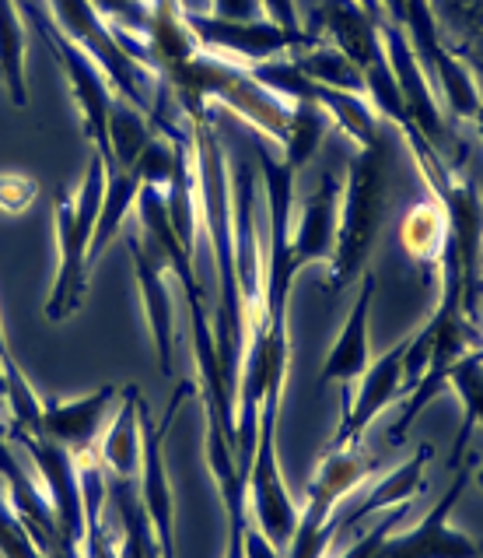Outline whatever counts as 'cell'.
<instances>
[{"mask_svg":"<svg viewBox=\"0 0 483 558\" xmlns=\"http://www.w3.org/2000/svg\"><path fill=\"white\" fill-rule=\"evenodd\" d=\"M161 82H169L172 95H179V99H203V102L214 99L221 106H228L232 113H238L246 123H252L260 134L284 145L295 102H287V99H281V95L267 92L249 74L246 63H235V60H224L218 53L197 50L179 71L161 77Z\"/></svg>","mask_w":483,"mask_h":558,"instance_id":"cell-3","label":"cell"},{"mask_svg":"<svg viewBox=\"0 0 483 558\" xmlns=\"http://www.w3.org/2000/svg\"><path fill=\"white\" fill-rule=\"evenodd\" d=\"M298 71L315 85L340 88V92H361L364 95V74L347 53H340L336 46H312L295 57Z\"/></svg>","mask_w":483,"mask_h":558,"instance_id":"cell-29","label":"cell"},{"mask_svg":"<svg viewBox=\"0 0 483 558\" xmlns=\"http://www.w3.org/2000/svg\"><path fill=\"white\" fill-rule=\"evenodd\" d=\"M354 4H361L368 14H375V19H379V14H382V4H379V0H354Z\"/></svg>","mask_w":483,"mask_h":558,"instance_id":"cell-33","label":"cell"},{"mask_svg":"<svg viewBox=\"0 0 483 558\" xmlns=\"http://www.w3.org/2000/svg\"><path fill=\"white\" fill-rule=\"evenodd\" d=\"M379 36L385 46V57H389V68L396 77V88L403 95V106H407V117L410 123L421 131L428 141H438L442 137V113H438V99L431 92V77L424 74V63L421 57L413 53V46L407 39L399 22L393 19H382L379 14Z\"/></svg>","mask_w":483,"mask_h":558,"instance_id":"cell-14","label":"cell"},{"mask_svg":"<svg viewBox=\"0 0 483 558\" xmlns=\"http://www.w3.org/2000/svg\"><path fill=\"white\" fill-rule=\"evenodd\" d=\"M126 250H131L134 260V275H137V289L144 299V313H148V327H151V344L158 355V369L161 376L175 373V324H172V270L165 253L154 246V239L134 226L126 232Z\"/></svg>","mask_w":483,"mask_h":558,"instance_id":"cell-10","label":"cell"},{"mask_svg":"<svg viewBox=\"0 0 483 558\" xmlns=\"http://www.w3.org/2000/svg\"><path fill=\"white\" fill-rule=\"evenodd\" d=\"M336 197H340V183L333 172L319 180V190L301 204L298 218L292 221V264L301 270L305 264L333 260L336 250Z\"/></svg>","mask_w":483,"mask_h":558,"instance_id":"cell-17","label":"cell"},{"mask_svg":"<svg viewBox=\"0 0 483 558\" xmlns=\"http://www.w3.org/2000/svg\"><path fill=\"white\" fill-rule=\"evenodd\" d=\"M109 166L99 151H91L85 180L77 183L71 197L57 204V235H60V267L50 295H46V320L63 324L81 310L91 278V239L99 226L102 197H106Z\"/></svg>","mask_w":483,"mask_h":558,"instance_id":"cell-2","label":"cell"},{"mask_svg":"<svg viewBox=\"0 0 483 558\" xmlns=\"http://www.w3.org/2000/svg\"><path fill=\"white\" fill-rule=\"evenodd\" d=\"M260 11V0H214V19H228V22H249Z\"/></svg>","mask_w":483,"mask_h":558,"instance_id":"cell-32","label":"cell"},{"mask_svg":"<svg viewBox=\"0 0 483 558\" xmlns=\"http://www.w3.org/2000/svg\"><path fill=\"white\" fill-rule=\"evenodd\" d=\"M470 477H473L470 471H459L445 496L431 506V513L413 531L385 537L375 558H480L476 541L453 527V520H448L453 509L459 506L466 485H470Z\"/></svg>","mask_w":483,"mask_h":558,"instance_id":"cell-12","label":"cell"},{"mask_svg":"<svg viewBox=\"0 0 483 558\" xmlns=\"http://www.w3.org/2000/svg\"><path fill=\"white\" fill-rule=\"evenodd\" d=\"M11 442H18L28 450L32 464H36L46 499L53 506L57 527L74 537L81 548H85L88 537V517H85V496H81V474H77V457L46 436H28V433H8Z\"/></svg>","mask_w":483,"mask_h":558,"instance_id":"cell-11","label":"cell"},{"mask_svg":"<svg viewBox=\"0 0 483 558\" xmlns=\"http://www.w3.org/2000/svg\"><path fill=\"white\" fill-rule=\"evenodd\" d=\"M284 369H270V383L260 408V436H256V453L249 468V509L256 513V527H260L281 551L292 545L298 531V506L287 496L284 474L277 464V414L284 397Z\"/></svg>","mask_w":483,"mask_h":558,"instance_id":"cell-4","label":"cell"},{"mask_svg":"<svg viewBox=\"0 0 483 558\" xmlns=\"http://www.w3.org/2000/svg\"><path fill=\"white\" fill-rule=\"evenodd\" d=\"M330 126H333L330 113L315 99L295 102L292 106V123H287V134H284V166H292L295 172L301 166H309Z\"/></svg>","mask_w":483,"mask_h":558,"instance_id":"cell-26","label":"cell"},{"mask_svg":"<svg viewBox=\"0 0 483 558\" xmlns=\"http://www.w3.org/2000/svg\"><path fill=\"white\" fill-rule=\"evenodd\" d=\"M140 186L144 183L134 177L131 169H109L106 197H102V211H99V226H95V239H91V267L106 253V246L112 243V235L123 229L126 215H131V207L137 204Z\"/></svg>","mask_w":483,"mask_h":558,"instance_id":"cell-25","label":"cell"},{"mask_svg":"<svg viewBox=\"0 0 483 558\" xmlns=\"http://www.w3.org/2000/svg\"><path fill=\"white\" fill-rule=\"evenodd\" d=\"M0 82L14 106H28L25 88V25L18 0H0Z\"/></svg>","mask_w":483,"mask_h":558,"instance_id":"cell-24","label":"cell"},{"mask_svg":"<svg viewBox=\"0 0 483 558\" xmlns=\"http://www.w3.org/2000/svg\"><path fill=\"white\" fill-rule=\"evenodd\" d=\"M476 485H480V488H483V471H480V474H476Z\"/></svg>","mask_w":483,"mask_h":558,"instance_id":"cell-35","label":"cell"},{"mask_svg":"<svg viewBox=\"0 0 483 558\" xmlns=\"http://www.w3.org/2000/svg\"><path fill=\"white\" fill-rule=\"evenodd\" d=\"M403 246L413 260H428V264H438L445 243H448V218H445V207L438 201H428V204H417L413 211L403 218V229H399Z\"/></svg>","mask_w":483,"mask_h":558,"instance_id":"cell-28","label":"cell"},{"mask_svg":"<svg viewBox=\"0 0 483 558\" xmlns=\"http://www.w3.org/2000/svg\"><path fill=\"white\" fill-rule=\"evenodd\" d=\"M448 387H453L462 401V428H459V439H456V460H459L466 453V446H470L473 428L483 425V344L473 348V352H466L453 365V373H448Z\"/></svg>","mask_w":483,"mask_h":558,"instance_id":"cell-27","label":"cell"},{"mask_svg":"<svg viewBox=\"0 0 483 558\" xmlns=\"http://www.w3.org/2000/svg\"><path fill=\"white\" fill-rule=\"evenodd\" d=\"M183 19L200 50L246 63V68L270 57H281V53H301L319 46V32H305V28L292 32L270 19L228 22V19H214V14H203V11H189V8H183Z\"/></svg>","mask_w":483,"mask_h":558,"instance_id":"cell-8","label":"cell"},{"mask_svg":"<svg viewBox=\"0 0 483 558\" xmlns=\"http://www.w3.org/2000/svg\"><path fill=\"white\" fill-rule=\"evenodd\" d=\"M0 558H46L4 492H0Z\"/></svg>","mask_w":483,"mask_h":558,"instance_id":"cell-30","label":"cell"},{"mask_svg":"<svg viewBox=\"0 0 483 558\" xmlns=\"http://www.w3.org/2000/svg\"><path fill=\"white\" fill-rule=\"evenodd\" d=\"M434 457V446L431 442H421V450H417L407 464H399L389 477H382L379 488L368 496L354 513H347L344 520H333V534H344V531H354L364 517H375L379 509H393V506H403V502H413L417 492H424V468L428 460Z\"/></svg>","mask_w":483,"mask_h":558,"instance_id":"cell-21","label":"cell"},{"mask_svg":"<svg viewBox=\"0 0 483 558\" xmlns=\"http://www.w3.org/2000/svg\"><path fill=\"white\" fill-rule=\"evenodd\" d=\"M189 393H193V383H179L172 393V404L165 411V418H161L158 425L151 422L148 404L140 401V482L137 485H140L144 509H148V517H151L161 558H175V499H172V485H169L161 446H165V436L172 433L175 414H179V408L186 404Z\"/></svg>","mask_w":483,"mask_h":558,"instance_id":"cell-9","label":"cell"},{"mask_svg":"<svg viewBox=\"0 0 483 558\" xmlns=\"http://www.w3.org/2000/svg\"><path fill=\"white\" fill-rule=\"evenodd\" d=\"M36 201V183L22 172H0V211L4 215H22Z\"/></svg>","mask_w":483,"mask_h":558,"instance_id":"cell-31","label":"cell"},{"mask_svg":"<svg viewBox=\"0 0 483 558\" xmlns=\"http://www.w3.org/2000/svg\"><path fill=\"white\" fill-rule=\"evenodd\" d=\"M148 50L158 77H169L200 50L197 39L189 36L183 19V0H151V22H148Z\"/></svg>","mask_w":483,"mask_h":558,"instance_id":"cell-20","label":"cell"},{"mask_svg":"<svg viewBox=\"0 0 483 558\" xmlns=\"http://www.w3.org/2000/svg\"><path fill=\"white\" fill-rule=\"evenodd\" d=\"M53 8V22L71 43H77L95 63L102 68V74L112 82L116 95H123L126 102H134L144 113H151V99H154V85L158 77L140 68V63L123 50L116 43V32L99 14V8L91 0H50Z\"/></svg>","mask_w":483,"mask_h":558,"instance_id":"cell-5","label":"cell"},{"mask_svg":"<svg viewBox=\"0 0 483 558\" xmlns=\"http://www.w3.org/2000/svg\"><path fill=\"white\" fill-rule=\"evenodd\" d=\"M403 355H407V341H399L393 352H385L379 362L368 365V373L361 376V387L350 393V401L344 404V422L336 425V433L330 436L326 450H347L358 446L364 428L372 425L379 414L389 408L396 397L403 393Z\"/></svg>","mask_w":483,"mask_h":558,"instance_id":"cell-13","label":"cell"},{"mask_svg":"<svg viewBox=\"0 0 483 558\" xmlns=\"http://www.w3.org/2000/svg\"><path fill=\"white\" fill-rule=\"evenodd\" d=\"M385 194H389V141L379 148H361L347 166L344 207L336 221V250L330 260V284L326 292H344L350 281H358L372 246L382 229Z\"/></svg>","mask_w":483,"mask_h":558,"instance_id":"cell-1","label":"cell"},{"mask_svg":"<svg viewBox=\"0 0 483 558\" xmlns=\"http://www.w3.org/2000/svg\"><path fill=\"white\" fill-rule=\"evenodd\" d=\"M473 123H476V131H480V137H483V106L476 109V117H473Z\"/></svg>","mask_w":483,"mask_h":558,"instance_id":"cell-34","label":"cell"},{"mask_svg":"<svg viewBox=\"0 0 483 558\" xmlns=\"http://www.w3.org/2000/svg\"><path fill=\"white\" fill-rule=\"evenodd\" d=\"M120 393L123 390L109 383V387H99L95 393L77 397V401H42V436L67 446L71 453L95 450V439H99L109 411L116 408Z\"/></svg>","mask_w":483,"mask_h":558,"instance_id":"cell-15","label":"cell"},{"mask_svg":"<svg viewBox=\"0 0 483 558\" xmlns=\"http://www.w3.org/2000/svg\"><path fill=\"white\" fill-rule=\"evenodd\" d=\"M140 401L144 397L134 383L123 387L116 418L106 428L102 442L95 446V457L109 477H134V482L140 477Z\"/></svg>","mask_w":483,"mask_h":558,"instance_id":"cell-19","label":"cell"},{"mask_svg":"<svg viewBox=\"0 0 483 558\" xmlns=\"http://www.w3.org/2000/svg\"><path fill=\"white\" fill-rule=\"evenodd\" d=\"M319 25L333 39L336 50L358 63L361 74H364V68H372L375 60L385 57V46L379 36V19L368 14L361 4H354V0H322Z\"/></svg>","mask_w":483,"mask_h":558,"instance_id":"cell-18","label":"cell"},{"mask_svg":"<svg viewBox=\"0 0 483 558\" xmlns=\"http://www.w3.org/2000/svg\"><path fill=\"white\" fill-rule=\"evenodd\" d=\"M372 299H375V275H364L358 299H354L350 316L340 330V338L330 348L326 362H322V376L319 383L330 387V383H340L347 390L344 404L350 401V383L361 379L372 365V341H368V320H372Z\"/></svg>","mask_w":483,"mask_h":558,"instance_id":"cell-16","label":"cell"},{"mask_svg":"<svg viewBox=\"0 0 483 558\" xmlns=\"http://www.w3.org/2000/svg\"><path fill=\"white\" fill-rule=\"evenodd\" d=\"M106 482H109V506L116 509V520L123 527L120 558H161L151 517L140 499V485L134 477H109V474Z\"/></svg>","mask_w":483,"mask_h":558,"instance_id":"cell-22","label":"cell"},{"mask_svg":"<svg viewBox=\"0 0 483 558\" xmlns=\"http://www.w3.org/2000/svg\"><path fill=\"white\" fill-rule=\"evenodd\" d=\"M372 471H379V457L364 453L361 442L347 446V450H322L319 471L309 485V506L298 517V531L292 545L284 548V558H322L333 541V509L344 496Z\"/></svg>","mask_w":483,"mask_h":558,"instance_id":"cell-6","label":"cell"},{"mask_svg":"<svg viewBox=\"0 0 483 558\" xmlns=\"http://www.w3.org/2000/svg\"><path fill=\"white\" fill-rule=\"evenodd\" d=\"M158 137L151 117L126 102L123 95H112V113H109V141H112V162L109 169H131L137 155Z\"/></svg>","mask_w":483,"mask_h":558,"instance_id":"cell-23","label":"cell"},{"mask_svg":"<svg viewBox=\"0 0 483 558\" xmlns=\"http://www.w3.org/2000/svg\"><path fill=\"white\" fill-rule=\"evenodd\" d=\"M18 8L28 14V22L39 28L42 43L50 46V53L60 60L63 74H67L71 92H74V102L81 109V120H85V134L106 158V166L112 162V141H109V113H112V95L116 88L109 85V77L102 74V68L95 63L77 43H71L67 36L60 32V25L46 14L39 4H28V0H18Z\"/></svg>","mask_w":483,"mask_h":558,"instance_id":"cell-7","label":"cell"}]
</instances>
